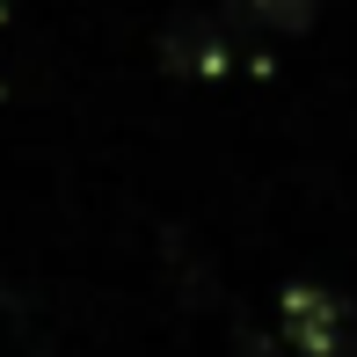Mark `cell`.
Wrapping results in <instances>:
<instances>
[{
	"instance_id": "1",
	"label": "cell",
	"mask_w": 357,
	"mask_h": 357,
	"mask_svg": "<svg viewBox=\"0 0 357 357\" xmlns=\"http://www.w3.org/2000/svg\"><path fill=\"white\" fill-rule=\"evenodd\" d=\"M343 299H328L321 284H291L284 291V335H291V350H306V357H335L343 350Z\"/></svg>"
},
{
	"instance_id": "2",
	"label": "cell",
	"mask_w": 357,
	"mask_h": 357,
	"mask_svg": "<svg viewBox=\"0 0 357 357\" xmlns=\"http://www.w3.org/2000/svg\"><path fill=\"white\" fill-rule=\"evenodd\" d=\"M160 59H168V73H226L234 66V44L219 37V22H204V15H183V22H168V37H160Z\"/></svg>"
},
{
	"instance_id": "3",
	"label": "cell",
	"mask_w": 357,
	"mask_h": 357,
	"mask_svg": "<svg viewBox=\"0 0 357 357\" xmlns=\"http://www.w3.org/2000/svg\"><path fill=\"white\" fill-rule=\"evenodd\" d=\"M248 8L255 29H270V37H306V29L321 22V0H241Z\"/></svg>"
},
{
	"instance_id": "4",
	"label": "cell",
	"mask_w": 357,
	"mask_h": 357,
	"mask_svg": "<svg viewBox=\"0 0 357 357\" xmlns=\"http://www.w3.org/2000/svg\"><path fill=\"white\" fill-rule=\"evenodd\" d=\"M248 357H263V350H255V343H248Z\"/></svg>"
}]
</instances>
